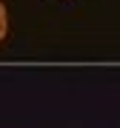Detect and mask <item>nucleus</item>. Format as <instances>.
Listing matches in <instances>:
<instances>
[{"label": "nucleus", "instance_id": "obj_1", "mask_svg": "<svg viewBox=\"0 0 120 128\" xmlns=\"http://www.w3.org/2000/svg\"><path fill=\"white\" fill-rule=\"evenodd\" d=\"M6 37V9H3V3H0V40Z\"/></svg>", "mask_w": 120, "mask_h": 128}]
</instances>
